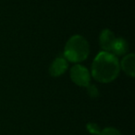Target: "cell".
Instances as JSON below:
<instances>
[{
	"instance_id": "cell-1",
	"label": "cell",
	"mask_w": 135,
	"mask_h": 135,
	"mask_svg": "<svg viewBox=\"0 0 135 135\" xmlns=\"http://www.w3.org/2000/svg\"><path fill=\"white\" fill-rule=\"evenodd\" d=\"M119 70V61L110 52H100L92 64L93 77L102 83H108L116 80Z\"/></svg>"
},
{
	"instance_id": "cell-2",
	"label": "cell",
	"mask_w": 135,
	"mask_h": 135,
	"mask_svg": "<svg viewBox=\"0 0 135 135\" xmlns=\"http://www.w3.org/2000/svg\"><path fill=\"white\" fill-rule=\"evenodd\" d=\"M90 46L83 36L73 35L67 42L64 51V56L67 60L74 63L85 60L89 56Z\"/></svg>"
},
{
	"instance_id": "cell-3",
	"label": "cell",
	"mask_w": 135,
	"mask_h": 135,
	"mask_svg": "<svg viewBox=\"0 0 135 135\" xmlns=\"http://www.w3.org/2000/svg\"><path fill=\"white\" fill-rule=\"evenodd\" d=\"M70 78L72 81L81 87H87L90 84L91 76L90 72L86 68L77 64L70 70Z\"/></svg>"
},
{
	"instance_id": "cell-4",
	"label": "cell",
	"mask_w": 135,
	"mask_h": 135,
	"mask_svg": "<svg viewBox=\"0 0 135 135\" xmlns=\"http://www.w3.org/2000/svg\"><path fill=\"white\" fill-rule=\"evenodd\" d=\"M68 70V60L65 57L58 56L51 64L49 71L53 77H58L66 72Z\"/></svg>"
},
{
	"instance_id": "cell-5",
	"label": "cell",
	"mask_w": 135,
	"mask_h": 135,
	"mask_svg": "<svg viewBox=\"0 0 135 135\" xmlns=\"http://www.w3.org/2000/svg\"><path fill=\"white\" fill-rule=\"evenodd\" d=\"M115 37L114 33L111 32L108 29H105L102 31L101 34L99 37V42L101 48L103 49L105 52H110L111 53V48H112L113 43H114Z\"/></svg>"
},
{
	"instance_id": "cell-6",
	"label": "cell",
	"mask_w": 135,
	"mask_h": 135,
	"mask_svg": "<svg viewBox=\"0 0 135 135\" xmlns=\"http://www.w3.org/2000/svg\"><path fill=\"white\" fill-rule=\"evenodd\" d=\"M121 69L126 74L131 77H134L135 75V56L133 54H129L125 56L119 64Z\"/></svg>"
},
{
	"instance_id": "cell-7",
	"label": "cell",
	"mask_w": 135,
	"mask_h": 135,
	"mask_svg": "<svg viewBox=\"0 0 135 135\" xmlns=\"http://www.w3.org/2000/svg\"><path fill=\"white\" fill-rule=\"evenodd\" d=\"M129 49V45L125 39L123 38H116L113 43L112 48H111V52L115 56H122V55L126 54Z\"/></svg>"
},
{
	"instance_id": "cell-8",
	"label": "cell",
	"mask_w": 135,
	"mask_h": 135,
	"mask_svg": "<svg viewBox=\"0 0 135 135\" xmlns=\"http://www.w3.org/2000/svg\"><path fill=\"white\" fill-rule=\"evenodd\" d=\"M99 135H122L119 131L115 128H105L100 131Z\"/></svg>"
},
{
	"instance_id": "cell-9",
	"label": "cell",
	"mask_w": 135,
	"mask_h": 135,
	"mask_svg": "<svg viewBox=\"0 0 135 135\" xmlns=\"http://www.w3.org/2000/svg\"><path fill=\"white\" fill-rule=\"evenodd\" d=\"M87 91H88L89 95L92 96V97H96V96L99 94V92H98L97 88L93 84H89L88 86H87Z\"/></svg>"
},
{
	"instance_id": "cell-10",
	"label": "cell",
	"mask_w": 135,
	"mask_h": 135,
	"mask_svg": "<svg viewBox=\"0 0 135 135\" xmlns=\"http://www.w3.org/2000/svg\"><path fill=\"white\" fill-rule=\"evenodd\" d=\"M87 129H88V131H90L91 133H94V134H99L100 133L99 127H98L96 124L89 123L88 125H87Z\"/></svg>"
}]
</instances>
